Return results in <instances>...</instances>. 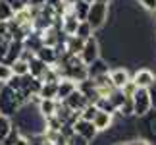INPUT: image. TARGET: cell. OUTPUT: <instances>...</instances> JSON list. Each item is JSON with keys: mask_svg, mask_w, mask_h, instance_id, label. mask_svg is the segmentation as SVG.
Returning a JSON list of instances; mask_svg holds the SVG:
<instances>
[{"mask_svg": "<svg viewBox=\"0 0 156 145\" xmlns=\"http://www.w3.org/2000/svg\"><path fill=\"white\" fill-rule=\"evenodd\" d=\"M21 106H23V101L20 97V91L10 87L8 83H2V87H0V114L14 116V114L20 112Z\"/></svg>", "mask_w": 156, "mask_h": 145, "instance_id": "obj_1", "label": "cell"}, {"mask_svg": "<svg viewBox=\"0 0 156 145\" xmlns=\"http://www.w3.org/2000/svg\"><path fill=\"white\" fill-rule=\"evenodd\" d=\"M87 21L91 23V27L97 31L108 21V0H93L89 6Z\"/></svg>", "mask_w": 156, "mask_h": 145, "instance_id": "obj_2", "label": "cell"}, {"mask_svg": "<svg viewBox=\"0 0 156 145\" xmlns=\"http://www.w3.org/2000/svg\"><path fill=\"white\" fill-rule=\"evenodd\" d=\"M131 99H133V112L137 114V116H147V114L151 112L152 105H151V95H148V89L139 87Z\"/></svg>", "mask_w": 156, "mask_h": 145, "instance_id": "obj_3", "label": "cell"}, {"mask_svg": "<svg viewBox=\"0 0 156 145\" xmlns=\"http://www.w3.org/2000/svg\"><path fill=\"white\" fill-rule=\"evenodd\" d=\"M79 56H81V60H83V64H85V66H89L91 62H94V60L100 56V46H98V41L94 39V35L83 41Z\"/></svg>", "mask_w": 156, "mask_h": 145, "instance_id": "obj_4", "label": "cell"}, {"mask_svg": "<svg viewBox=\"0 0 156 145\" xmlns=\"http://www.w3.org/2000/svg\"><path fill=\"white\" fill-rule=\"evenodd\" d=\"M71 126H73V132H75V134H79L81 137H85L87 141H93L94 137H97V134H98V130L94 128V124L91 122V120L77 118Z\"/></svg>", "mask_w": 156, "mask_h": 145, "instance_id": "obj_5", "label": "cell"}, {"mask_svg": "<svg viewBox=\"0 0 156 145\" xmlns=\"http://www.w3.org/2000/svg\"><path fill=\"white\" fill-rule=\"evenodd\" d=\"M93 124H94V128H97L98 132H108L112 128V124H114V112L100 110V108H98L97 116L93 118Z\"/></svg>", "mask_w": 156, "mask_h": 145, "instance_id": "obj_6", "label": "cell"}, {"mask_svg": "<svg viewBox=\"0 0 156 145\" xmlns=\"http://www.w3.org/2000/svg\"><path fill=\"white\" fill-rule=\"evenodd\" d=\"M64 102H66V105H68V106L71 108V110H75V112H81L83 108H85V106L89 105L87 97L83 95V93L79 91V89H75V91L71 93L69 97H66V99H64Z\"/></svg>", "mask_w": 156, "mask_h": 145, "instance_id": "obj_7", "label": "cell"}, {"mask_svg": "<svg viewBox=\"0 0 156 145\" xmlns=\"http://www.w3.org/2000/svg\"><path fill=\"white\" fill-rule=\"evenodd\" d=\"M77 25H79V20L73 16V12H66L62 16V20H60V29H62L64 35H75L77 31Z\"/></svg>", "mask_w": 156, "mask_h": 145, "instance_id": "obj_8", "label": "cell"}, {"mask_svg": "<svg viewBox=\"0 0 156 145\" xmlns=\"http://www.w3.org/2000/svg\"><path fill=\"white\" fill-rule=\"evenodd\" d=\"M154 77L156 74H152L148 68H141V70H137L135 72V76L131 77L135 83H137V87H143V89H148L152 85V81H154Z\"/></svg>", "mask_w": 156, "mask_h": 145, "instance_id": "obj_9", "label": "cell"}, {"mask_svg": "<svg viewBox=\"0 0 156 145\" xmlns=\"http://www.w3.org/2000/svg\"><path fill=\"white\" fill-rule=\"evenodd\" d=\"M75 89H77V81H73L71 77H62V80L58 81V95H56V99L64 101L66 97H69Z\"/></svg>", "mask_w": 156, "mask_h": 145, "instance_id": "obj_10", "label": "cell"}, {"mask_svg": "<svg viewBox=\"0 0 156 145\" xmlns=\"http://www.w3.org/2000/svg\"><path fill=\"white\" fill-rule=\"evenodd\" d=\"M35 54H37V58H41L44 64H48V66H52V64H56V62H58V50H56V46L43 45Z\"/></svg>", "mask_w": 156, "mask_h": 145, "instance_id": "obj_11", "label": "cell"}, {"mask_svg": "<svg viewBox=\"0 0 156 145\" xmlns=\"http://www.w3.org/2000/svg\"><path fill=\"white\" fill-rule=\"evenodd\" d=\"M37 108H39V114H41L43 118H50V116H54V114H56L58 99H41L39 105H37Z\"/></svg>", "mask_w": 156, "mask_h": 145, "instance_id": "obj_12", "label": "cell"}, {"mask_svg": "<svg viewBox=\"0 0 156 145\" xmlns=\"http://www.w3.org/2000/svg\"><path fill=\"white\" fill-rule=\"evenodd\" d=\"M110 72V66H108V62H104L102 58H97L94 62H91L87 66V74L89 77H97V76H102V74H108Z\"/></svg>", "mask_w": 156, "mask_h": 145, "instance_id": "obj_13", "label": "cell"}, {"mask_svg": "<svg viewBox=\"0 0 156 145\" xmlns=\"http://www.w3.org/2000/svg\"><path fill=\"white\" fill-rule=\"evenodd\" d=\"M110 80L116 89H122L123 83L129 80V72L125 68H114V70H110Z\"/></svg>", "mask_w": 156, "mask_h": 145, "instance_id": "obj_14", "label": "cell"}, {"mask_svg": "<svg viewBox=\"0 0 156 145\" xmlns=\"http://www.w3.org/2000/svg\"><path fill=\"white\" fill-rule=\"evenodd\" d=\"M46 68H48V64H44L41 58H37V54L29 60V74H31L33 77H39L41 80V76L46 72Z\"/></svg>", "mask_w": 156, "mask_h": 145, "instance_id": "obj_15", "label": "cell"}, {"mask_svg": "<svg viewBox=\"0 0 156 145\" xmlns=\"http://www.w3.org/2000/svg\"><path fill=\"white\" fill-rule=\"evenodd\" d=\"M89 2H85V0H77V2L71 6V12H73V16L77 17L79 21L87 20V14H89Z\"/></svg>", "mask_w": 156, "mask_h": 145, "instance_id": "obj_16", "label": "cell"}, {"mask_svg": "<svg viewBox=\"0 0 156 145\" xmlns=\"http://www.w3.org/2000/svg\"><path fill=\"white\" fill-rule=\"evenodd\" d=\"M10 68H12V72H14V76H20V77L29 74V62L23 60V58H16L14 62L10 64Z\"/></svg>", "mask_w": 156, "mask_h": 145, "instance_id": "obj_17", "label": "cell"}, {"mask_svg": "<svg viewBox=\"0 0 156 145\" xmlns=\"http://www.w3.org/2000/svg\"><path fill=\"white\" fill-rule=\"evenodd\" d=\"M39 95H41V99H56V95H58V83H41Z\"/></svg>", "mask_w": 156, "mask_h": 145, "instance_id": "obj_18", "label": "cell"}, {"mask_svg": "<svg viewBox=\"0 0 156 145\" xmlns=\"http://www.w3.org/2000/svg\"><path fill=\"white\" fill-rule=\"evenodd\" d=\"M10 41H14L12 23L10 21H0V45H8Z\"/></svg>", "mask_w": 156, "mask_h": 145, "instance_id": "obj_19", "label": "cell"}, {"mask_svg": "<svg viewBox=\"0 0 156 145\" xmlns=\"http://www.w3.org/2000/svg\"><path fill=\"white\" fill-rule=\"evenodd\" d=\"M116 112L119 114V116H123V118H129V116H133V99L131 97H125L123 102L116 108Z\"/></svg>", "mask_w": 156, "mask_h": 145, "instance_id": "obj_20", "label": "cell"}, {"mask_svg": "<svg viewBox=\"0 0 156 145\" xmlns=\"http://www.w3.org/2000/svg\"><path fill=\"white\" fill-rule=\"evenodd\" d=\"M93 31L94 29L91 27V23H89L87 20H83V21H79V25H77V31H75V35L79 39H89V37H93Z\"/></svg>", "mask_w": 156, "mask_h": 145, "instance_id": "obj_21", "label": "cell"}, {"mask_svg": "<svg viewBox=\"0 0 156 145\" xmlns=\"http://www.w3.org/2000/svg\"><path fill=\"white\" fill-rule=\"evenodd\" d=\"M10 130H12V120H10V116L0 114V143H2L6 137H8Z\"/></svg>", "mask_w": 156, "mask_h": 145, "instance_id": "obj_22", "label": "cell"}, {"mask_svg": "<svg viewBox=\"0 0 156 145\" xmlns=\"http://www.w3.org/2000/svg\"><path fill=\"white\" fill-rule=\"evenodd\" d=\"M14 20V10L6 0H0V21H12Z\"/></svg>", "mask_w": 156, "mask_h": 145, "instance_id": "obj_23", "label": "cell"}, {"mask_svg": "<svg viewBox=\"0 0 156 145\" xmlns=\"http://www.w3.org/2000/svg\"><path fill=\"white\" fill-rule=\"evenodd\" d=\"M97 112H98V106L94 105V102H89V105L79 112V118H83V120H91V122H93V118L97 116Z\"/></svg>", "mask_w": 156, "mask_h": 145, "instance_id": "obj_24", "label": "cell"}, {"mask_svg": "<svg viewBox=\"0 0 156 145\" xmlns=\"http://www.w3.org/2000/svg\"><path fill=\"white\" fill-rule=\"evenodd\" d=\"M137 89H139V87H137V83H135V81H133V80L129 77V80L123 83V87H122V93H123L125 97H133Z\"/></svg>", "mask_w": 156, "mask_h": 145, "instance_id": "obj_25", "label": "cell"}, {"mask_svg": "<svg viewBox=\"0 0 156 145\" xmlns=\"http://www.w3.org/2000/svg\"><path fill=\"white\" fill-rule=\"evenodd\" d=\"M14 76V72H12V68H10V64H4V62H0V81L2 83H6L10 80V77Z\"/></svg>", "mask_w": 156, "mask_h": 145, "instance_id": "obj_26", "label": "cell"}, {"mask_svg": "<svg viewBox=\"0 0 156 145\" xmlns=\"http://www.w3.org/2000/svg\"><path fill=\"white\" fill-rule=\"evenodd\" d=\"M66 145H89V141L85 139V137H81L79 134H71L69 137H68V141H66Z\"/></svg>", "mask_w": 156, "mask_h": 145, "instance_id": "obj_27", "label": "cell"}, {"mask_svg": "<svg viewBox=\"0 0 156 145\" xmlns=\"http://www.w3.org/2000/svg\"><path fill=\"white\" fill-rule=\"evenodd\" d=\"M147 124L151 126V136L154 137V141H156V110L151 114V116H147Z\"/></svg>", "mask_w": 156, "mask_h": 145, "instance_id": "obj_28", "label": "cell"}, {"mask_svg": "<svg viewBox=\"0 0 156 145\" xmlns=\"http://www.w3.org/2000/svg\"><path fill=\"white\" fill-rule=\"evenodd\" d=\"M6 2H8V4L12 6L14 14H16V12H20V10H23V8L27 6V2H25V0H6Z\"/></svg>", "mask_w": 156, "mask_h": 145, "instance_id": "obj_29", "label": "cell"}, {"mask_svg": "<svg viewBox=\"0 0 156 145\" xmlns=\"http://www.w3.org/2000/svg\"><path fill=\"white\" fill-rule=\"evenodd\" d=\"M148 95H151V105H152V108L156 110V77H154L152 85L148 87Z\"/></svg>", "mask_w": 156, "mask_h": 145, "instance_id": "obj_30", "label": "cell"}, {"mask_svg": "<svg viewBox=\"0 0 156 145\" xmlns=\"http://www.w3.org/2000/svg\"><path fill=\"white\" fill-rule=\"evenodd\" d=\"M14 145H31V137L21 132V134L17 136V139H16V143H14Z\"/></svg>", "mask_w": 156, "mask_h": 145, "instance_id": "obj_31", "label": "cell"}, {"mask_svg": "<svg viewBox=\"0 0 156 145\" xmlns=\"http://www.w3.org/2000/svg\"><path fill=\"white\" fill-rule=\"evenodd\" d=\"M141 6L148 12H156V0H139Z\"/></svg>", "mask_w": 156, "mask_h": 145, "instance_id": "obj_32", "label": "cell"}, {"mask_svg": "<svg viewBox=\"0 0 156 145\" xmlns=\"http://www.w3.org/2000/svg\"><path fill=\"white\" fill-rule=\"evenodd\" d=\"M46 4V0H29L27 6H33V8H43V6Z\"/></svg>", "mask_w": 156, "mask_h": 145, "instance_id": "obj_33", "label": "cell"}, {"mask_svg": "<svg viewBox=\"0 0 156 145\" xmlns=\"http://www.w3.org/2000/svg\"><path fill=\"white\" fill-rule=\"evenodd\" d=\"M125 145H151L147 139H131V141H125Z\"/></svg>", "mask_w": 156, "mask_h": 145, "instance_id": "obj_34", "label": "cell"}, {"mask_svg": "<svg viewBox=\"0 0 156 145\" xmlns=\"http://www.w3.org/2000/svg\"><path fill=\"white\" fill-rule=\"evenodd\" d=\"M77 2V0H62V4H66V6H73Z\"/></svg>", "mask_w": 156, "mask_h": 145, "instance_id": "obj_35", "label": "cell"}, {"mask_svg": "<svg viewBox=\"0 0 156 145\" xmlns=\"http://www.w3.org/2000/svg\"><path fill=\"white\" fill-rule=\"evenodd\" d=\"M114 145H125V141H119V143H114Z\"/></svg>", "mask_w": 156, "mask_h": 145, "instance_id": "obj_36", "label": "cell"}, {"mask_svg": "<svg viewBox=\"0 0 156 145\" xmlns=\"http://www.w3.org/2000/svg\"><path fill=\"white\" fill-rule=\"evenodd\" d=\"M85 2H89V4H91V2H93V0H85Z\"/></svg>", "mask_w": 156, "mask_h": 145, "instance_id": "obj_37", "label": "cell"}, {"mask_svg": "<svg viewBox=\"0 0 156 145\" xmlns=\"http://www.w3.org/2000/svg\"><path fill=\"white\" fill-rule=\"evenodd\" d=\"M25 2H29V0H25Z\"/></svg>", "mask_w": 156, "mask_h": 145, "instance_id": "obj_38", "label": "cell"}]
</instances>
